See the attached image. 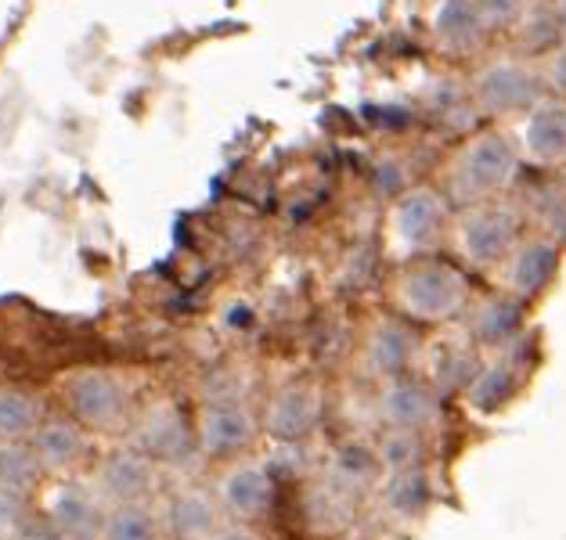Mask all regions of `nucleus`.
<instances>
[{
	"mask_svg": "<svg viewBox=\"0 0 566 540\" xmlns=\"http://www.w3.org/2000/svg\"><path fill=\"white\" fill-rule=\"evenodd\" d=\"M394 400L400 404V411H397V419H400V422H416L419 414L426 411V396L416 393V390H397Z\"/></svg>",
	"mask_w": 566,
	"mask_h": 540,
	"instance_id": "19",
	"label": "nucleus"
},
{
	"mask_svg": "<svg viewBox=\"0 0 566 540\" xmlns=\"http://www.w3.org/2000/svg\"><path fill=\"white\" fill-rule=\"evenodd\" d=\"M440 220H444V202L433 191H408L394 210V227L405 239V245H426L437 234Z\"/></svg>",
	"mask_w": 566,
	"mask_h": 540,
	"instance_id": "8",
	"label": "nucleus"
},
{
	"mask_svg": "<svg viewBox=\"0 0 566 540\" xmlns=\"http://www.w3.org/2000/svg\"><path fill=\"white\" fill-rule=\"evenodd\" d=\"M148 537H151V522L137 508H123L108 522V540H148Z\"/></svg>",
	"mask_w": 566,
	"mask_h": 540,
	"instance_id": "18",
	"label": "nucleus"
},
{
	"mask_svg": "<svg viewBox=\"0 0 566 540\" xmlns=\"http://www.w3.org/2000/svg\"><path fill=\"white\" fill-rule=\"evenodd\" d=\"M523 151L542 162H563L566 159V98H542L523 123Z\"/></svg>",
	"mask_w": 566,
	"mask_h": 540,
	"instance_id": "5",
	"label": "nucleus"
},
{
	"mask_svg": "<svg viewBox=\"0 0 566 540\" xmlns=\"http://www.w3.org/2000/svg\"><path fill=\"white\" fill-rule=\"evenodd\" d=\"M245 436H250V422H245L239 411H217L210 414V422H206V440H210L217 451L239 447V443H245Z\"/></svg>",
	"mask_w": 566,
	"mask_h": 540,
	"instance_id": "10",
	"label": "nucleus"
},
{
	"mask_svg": "<svg viewBox=\"0 0 566 540\" xmlns=\"http://www.w3.org/2000/svg\"><path fill=\"white\" fill-rule=\"evenodd\" d=\"M465 278L444 263H426L405 278V303L419 317H451L465 303Z\"/></svg>",
	"mask_w": 566,
	"mask_h": 540,
	"instance_id": "4",
	"label": "nucleus"
},
{
	"mask_svg": "<svg viewBox=\"0 0 566 540\" xmlns=\"http://www.w3.org/2000/svg\"><path fill=\"white\" fill-rule=\"evenodd\" d=\"M228 497H231V505L245 511V516H253V511H260L268 505V487H264V479L253 476V473H245L239 479H231V487H228Z\"/></svg>",
	"mask_w": 566,
	"mask_h": 540,
	"instance_id": "14",
	"label": "nucleus"
},
{
	"mask_svg": "<svg viewBox=\"0 0 566 540\" xmlns=\"http://www.w3.org/2000/svg\"><path fill=\"white\" fill-rule=\"evenodd\" d=\"M556 271H559V245L552 239H531L516 245L513 256H509V288L520 299H534L552 285Z\"/></svg>",
	"mask_w": 566,
	"mask_h": 540,
	"instance_id": "6",
	"label": "nucleus"
},
{
	"mask_svg": "<svg viewBox=\"0 0 566 540\" xmlns=\"http://www.w3.org/2000/svg\"><path fill=\"white\" fill-rule=\"evenodd\" d=\"M516 325H520V310L513 307V303H491L480 317V339L502 342V339L513 336Z\"/></svg>",
	"mask_w": 566,
	"mask_h": 540,
	"instance_id": "11",
	"label": "nucleus"
},
{
	"mask_svg": "<svg viewBox=\"0 0 566 540\" xmlns=\"http://www.w3.org/2000/svg\"><path fill=\"white\" fill-rule=\"evenodd\" d=\"M40 451H44L51 462H69L80 451V440L69 425H51L48 433L40 436Z\"/></svg>",
	"mask_w": 566,
	"mask_h": 540,
	"instance_id": "17",
	"label": "nucleus"
},
{
	"mask_svg": "<svg viewBox=\"0 0 566 540\" xmlns=\"http://www.w3.org/2000/svg\"><path fill=\"white\" fill-rule=\"evenodd\" d=\"M552 11H556V22H559V33L566 36V0H556V8H552Z\"/></svg>",
	"mask_w": 566,
	"mask_h": 540,
	"instance_id": "21",
	"label": "nucleus"
},
{
	"mask_svg": "<svg viewBox=\"0 0 566 540\" xmlns=\"http://www.w3.org/2000/svg\"><path fill=\"white\" fill-rule=\"evenodd\" d=\"M516 234H520V216L494 199L465 205V213L459 220L462 256L469 263H476V267H488V263L502 260L516 245Z\"/></svg>",
	"mask_w": 566,
	"mask_h": 540,
	"instance_id": "2",
	"label": "nucleus"
},
{
	"mask_svg": "<svg viewBox=\"0 0 566 540\" xmlns=\"http://www.w3.org/2000/svg\"><path fill=\"white\" fill-rule=\"evenodd\" d=\"M548 83L566 98V47H559V51L548 59Z\"/></svg>",
	"mask_w": 566,
	"mask_h": 540,
	"instance_id": "20",
	"label": "nucleus"
},
{
	"mask_svg": "<svg viewBox=\"0 0 566 540\" xmlns=\"http://www.w3.org/2000/svg\"><path fill=\"white\" fill-rule=\"evenodd\" d=\"M36 422V404L19 393H0V433L19 436Z\"/></svg>",
	"mask_w": 566,
	"mask_h": 540,
	"instance_id": "12",
	"label": "nucleus"
},
{
	"mask_svg": "<svg viewBox=\"0 0 566 540\" xmlns=\"http://www.w3.org/2000/svg\"><path fill=\"white\" fill-rule=\"evenodd\" d=\"M488 30H513L527 15V0H476Z\"/></svg>",
	"mask_w": 566,
	"mask_h": 540,
	"instance_id": "15",
	"label": "nucleus"
},
{
	"mask_svg": "<svg viewBox=\"0 0 566 540\" xmlns=\"http://www.w3.org/2000/svg\"><path fill=\"white\" fill-rule=\"evenodd\" d=\"M513 393V375H509L505 368H491L488 375H483L476 382V390H473V400H476V407L483 411H494L502 404V400Z\"/></svg>",
	"mask_w": 566,
	"mask_h": 540,
	"instance_id": "16",
	"label": "nucleus"
},
{
	"mask_svg": "<svg viewBox=\"0 0 566 540\" xmlns=\"http://www.w3.org/2000/svg\"><path fill=\"white\" fill-rule=\"evenodd\" d=\"M433 36L444 44V51L469 54L483 44L488 25H483L476 0H440L433 8Z\"/></svg>",
	"mask_w": 566,
	"mask_h": 540,
	"instance_id": "7",
	"label": "nucleus"
},
{
	"mask_svg": "<svg viewBox=\"0 0 566 540\" xmlns=\"http://www.w3.org/2000/svg\"><path fill=\"white\" fill-rule=\"evenodd\" d=\"M307 425H311V400L303 393H285L279 411H274V428L293 436V433H303Z\"/></svg>",
	"mask_w": 566,
	"mask_h": 540,
	"instance_id": "13",
	"label": "nucleus"
},
{
	"mask_svg": "<svg viewBox=\"0 0 566 540\" xmlns=\"http://www.w3.org/2000/svg\"><path fill=\"white\" fill-rule=\"evenodd\" d=\"M516 166L520 156L505 134H480L454 156L448 170V191L465 205L491 202L513 184Z\"/></svg>",
	"mask_w": 566,
	"mask_h": 540,
	"instance_id": "1",
	"label": "nucleus"
},
{
	"mask_svg": "<svg viewBox=\"0 0 566 540\" xmlns=\"http://www.w3.org/2000/svg\"><path fill=\"white\" fill-rule=\"evenodd\" d=\"M73 400H76V411L84 414L87 422H108L119 407V393L116 385L102 379V375H87L76 382L73 390Z\"/></svg>",
	"mask_w": 566,
	"mask_h": 540,
	"instance_id": "9",
	"label": "nucleus"
},
{
	"mask_svg": "<svg viewBox=\"0 0 566 540\" xmlns=\"http://www.w3.org/2000/svg\"><path fill=\"white\" fill-rule=\"evenodd\" d=\"M220 540H253V537H250V533H224Z\"/></svg>",
	"mask_w": 566,
	"mask_h": 540,
	"instance_id": "22",
	"label": "nucleus"
},
{
	"mask_svg": "<svg viewBox=\"0 0 566 540\" xmlns=\"http://www.w3.org/2000/svg\"><path fill=\"white\" fill-rule=\"evenodd\" d=\"M473 98L488 116H520L542 102V80L520 62H494L480 68L473 83Z\"/></svg>",
	"mask_w": 566,
	"mask_h": 540,
	"instance_id": "3",
	"label": "nucleus"
}]
</instances>
